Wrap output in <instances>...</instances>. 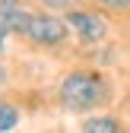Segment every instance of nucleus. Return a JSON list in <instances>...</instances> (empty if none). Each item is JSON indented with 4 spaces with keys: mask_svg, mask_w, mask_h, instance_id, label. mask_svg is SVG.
<instances>
[{
    "mask_svg": "<svg viewBox=\"0 0 130 133\" xmlns=\"http://www.w3.org/2000/svg\"><path fill=\"white\" fill-rule=\"evenodd\" d=\"M32 22V13L19 0H0V25L6 29V35H25Z\"/></svg>",
    "mask_w": 130,
    "mask_h": 133,
    "instance_id": "nucleus-4",
    "label": "nucleus"
},
{
    "mask_svg": "<svg viewBox=\"0 0 130 133\" xmlns=\"http://www.w3.org/2000/svg\"><path fill=\"white\" fill-rule=\"evenodd\" d=\"M41 3H44L48 10H63V13H67V10L73 6V0H41Z\"/></svg>",
    "mask_w": 130,
    "mask_h": 133,
    "instance_id": "nucleus-8",
    "label": "nucleus"
},
{
    "mask_svg": "<svg viewBox=\"0 0 130 133\" xmlns=\"http://www.w3.org/2000/svg\"><path fill=\"white\" fill-rule=\"evenodd\" d=\"M95 3L108 13H130V0H95Z\"/></svg>",
    "mask_w": 130,
    "mask_h": 133,
    "instance_id": "nucleus-7",
    "label": "nucleus"
},
{
    "mask_svg": "<svg viewBox=\"0 0 130 133\" xmlns=\"http://www.w3.org/2000/svg\"><path fill=\"white\" fill-rule=\"evenodd\" d=\"M16 127H19V111H16V105L0 102V133H10Z\"/></svg>",
    "mask_w": 130,
    "mask_h": 133,
    "instance_id": "nucleus-6",
    "label": "nucleus"
},
{
    "mask_svg": "<svg viewBox=\"0 0 130 133\" xmlns=\"http://www.w3.org/2000/svg\"><path fill=\"white\" fill-rule=\"evenodd\" d=\"M6 82V66H0V86Z\"/></svg>",
    "mask_w": 130,
    "mask_h": 133,
    "instance_id": "nucleus-10",
    "label": "nucleus"
},
{
    "mask_svg": "<svg viewBox=\"0 0 130 133\" xmlns=\"http://www.w3.org/2000/svg\"><path fill=\"white\" fill-rule=\"evenodd\" d=\"M79 130H83V133H118V130H124V124H121L118 117L102 114V117H86Z\"/></svg>",
    "mask_w": 130,
    "mask_h": 133,
    "instance_id": "nucleus-5",
    "label": "nucleus"
},
{
    "mask_svg": "<svg viewBox=\"0 0 130 133\" xmlns=\"http://www.w3.org/2000/svg\"><path fill=\"white\" fill-rule=\"evenodd\" d=\"M67 35H70V25L63 22V16H54L51 10L32 13V22L25 29V38L32 44H41V48H57L67 41Z\"/></svg>",
    "mask_w": 130,
    "mask_h": 133,
    "instance_id": "nucleus-2",
    "label": "nucleus"
},
{
    "mask_svg": "<svg viewBox=\"0 0 130 133\" xmlns=\"http://www.w3.org/2000/svg\"><path fill=\"white\" fill-rule=\"evenodd\" d=\"M63 22L70 25V32L83 41V44H99L108 38V19L95 10H79V6H70L63 13Z\"/></svg>",
    "mask_w": 130,
    "mask_h": 133,
    "instance_id": "nucleus-3",
    "label": "nucleus"
},
{
    "mask_svg": "<svg viewBox=\"0 0 130 133\" xmlns=\"http://www.w3.org/2000/svg\"><path fill=\"white\" fill-rule=\"evenodd\" d=\"M57 98H60L63 111L89 114V111L102 108L111 98V86H108V79L99 70H70L67 76L60 79Z\"/></svg>",
    "mask_w": 130,
    "mask_h": 133,
    "instance_id": "nucleus-1",
    "label": "nucleus"
},
{
    "mask_svg": "<svg viewBox=\"0 0 130 133\" xmlns=\"http://www.w3.org/2000/svg\"><path fill=\"white\" fill-rule=\"evenodd\" d=\"M3 48H6V29L0 25V54H3Z\"/></svg>",
    "mask_w": 130,
    "mask_h": 133,
    "instance_id": "nucleus-9",
    "label": "nucleus"
}]
</instances>
